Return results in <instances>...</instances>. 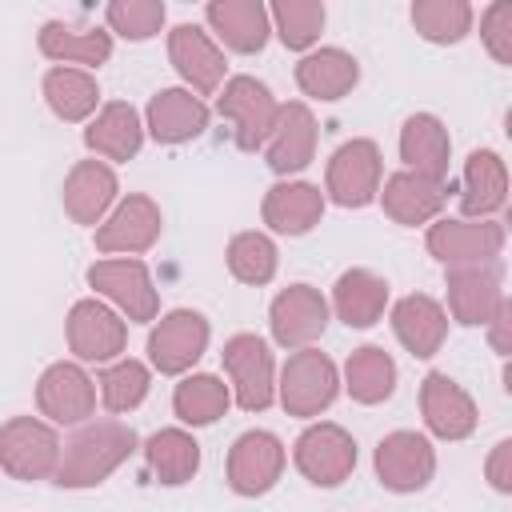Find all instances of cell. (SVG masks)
<instances>
[{"label": "cell", "mask_w": 512, "mask_h": 512, "mask_svg": "<svg viewBox=\"0 0 512 512\" xmlns=\"http://www.w3.org/2000/svg\"><path fill=\"white\" fill-rule=\"evenodd\" d=\"M204 344H208V320L200 312H188V308H176L168 312L152 336H148V356L160 372H184L192 368L200 356H204Z\"/></svg>", "instance_id": "9"}, {"label": "cell", "mask_w": 512, "mask_h": 512, "mask_svg": "<svg viewBox=\"0 0 512 512\" xmlns=\"http://www.w3.org/2000/svg\"><path fill=\"white\" fill-rule=\"evenodd\" d=\"M448 304L460 324H488L496 308L504 304L500 296V272L492 264H468L448 272Z\"/></svg>", "instance_id": "18"}, {"label": "cell", "mask_w": 512, "mask_h": 512, "mask_svg": "<svg viewBox=\"0 0 512 512\" xmlns=\"http://www.w3.org/2000/svg\"><path fill=\"white\" fill-rule=\"evenodd\" d=\"M436 452L420 432H392L376 448V476L392 492H416L432 480Z\"/></svg>", "instance_id": "8"}, {"label": "cell", "mask_w": 512, "mask_h": 512, "mask_svg": "<svg viewBox=\"0 0 512 512\" xmlns=\"http://www.w3.org/2000/svg\"><path fill=\"white\" fill-rule=\"evenodd\" d=\"M168 56L176 64V72L196 88V92H212L224 80V56L220 48L196 28V24H180L168 36Z\"/></svg>", "instance_id": "20"}, {"label": "cell", "mask_w": 512, "mask_h": 512, "mask_svg": "<svg viewBox=\"0 0 512 512\" xmlns=\"http://www.w3.org/2000/svg\"><path fill=\"white\" fill-rule=\"evenodd\" d=\"M40 52L48 60L104 64L112 56V40H108V32H96V28H72L64 20H48L40 28Z\"/></svg>", "instance_id": "32"}, {"label": "cell", "mask_w": 512, "mask_h": 512, "mask_svg": "<svg viewBox=\"0 0 512 512\" xmlns=\"http://www.w3.org/2000/svg\"><path fill=\"white\" fill-rule=\"evenodd\" d=\"M412 24L432 44H456L472 24V8L464 0H416Z\"/></svg>", "instance_id": "37"}, {"label": "cell", "mask_w": 512, "mask_h": 512, "mask_svg": "<svg viewBox=\"0 0 512 512\" xmlns=\"http://www.w3.org/2000/svg\"><path fill=\"white\" fill-rule=\"evenodd\" d=\"M100 392H104V404L112 412H128L144 400L148 392V368L140 360H120L112 364L104 376H100Z\"/></svg>", "instance_id": "40"}, {"label": "cell", "mask_w": 512, "mask_h": 512, "mask_svg": "<svg viewBox=\"0 0 512 512\" xmlns=\"http://www.w3.org/2000/svg\"><path fill=\"white\" fill-rule=\"evenodd\" d=\"M284 472V444L272 432H244L228 452V484L240 496L268 492Z\"/></svg>", "instance_id": "10"}, {"label": "cell", "mask_w": 512, "mask_h": 512, "mask_svg": "<svg viewBox=\"0 0 512 512\" xmlns=\"http://www.w3.org/2000/svg\"><path fill=\"white\" fill-rule=\"evenodd\" d=\"M332 300H336V312H340V320H344L348 328H368V324H376L380 312H384L388 284H384L380 276H372L368 268H352V272H344V276L336 280Z\"/></svg>", "instance_id": "31"}, {"label": "cell", "mask_w": 512, "mask_h": 512, "mask_svg": "<svg viewBox=\"0 0 512 512\" xmlns=\"http://www.w3.org/2000/svg\"><path fill=\"white\" fill-rule=\"evenodd\" d=\"M172 408L180 420L188 424H212L228 412V384H220L216 376L200 372V376H188L176 384L172 392Z\"/></svg>", "instance_id": "36"}, {"label": "cell", "mask_w": 512, "mask_h": 512, "mask_svg": "<svg viewBox=\"0 0 512 512\" xmlns=\"http://www.w3.org/2000/svg\"><path fill=\"white\" fill-rule=\"evenodd\" d=\"M360 80V68L340 48H320L296 64V84L316 100H340Z\"/></svg>", "instance_id": "28"}, {"label": "cell", "mask_w": 512, "mask_h": 512, "mask_svg": "<svg viewBox=\"0 0 512 512\" xmlns=\"http://www.w3.org/2000/svg\"><path fill=\"white\" fill-rule=\"evenodd\" d=\"M296 468L312 484H340L356 468V440L340 424H312L296 440Z\"/></svg>", "instance_id": "4"}, {"label": "cell", "mask_w": 512, "mask_h": 512, "mask_svg": "<svg viewBox=\"0 0 512 512\" xmlns=\"http://www.w3.org/2000/svg\"><path fill=\"white\" fill-rule=\"evenodd\" d=\"M488 480H492L500 492H508V488H512V440H500V444L492 448V460H488Z\"/></svg>", "instance_id": "43"}, {"label": "cell", "mask_w": 512, "mask_h": 512, "mask_svg": "<svg viewBox=\"0 0 512 512\" xmlns=\"http://www.w3.org/2000/svg\"><path fill=\"white\" fill-rule=\"evenodd\" d=\"M88 284L116 300L128 320H152L156 316V288L148 280V268L140 260H100L88 268Z\"/></svg>", "instance_id": "12"}, {"label": "cell", "mask_w": 512, "mask_h": 512, "mask_svg": "<svg viewBox=\"0 0 512 512\" xmlns=\"http://www.w3.org/2000/svg\"><path fill=\"white\" fill-rule=\"evenodd\" d=\"M480 36H484L488 52H492L500 64H512V4H508V0H496V4L484 12Z\"/></svg>", "instance_id": "42"}, {"label": "cell", "mask_w": 512, "mask_h": 512, "mask_svg": "<svg viewBox=\"0 0 512 512\" xmlns=\"http://www.w3.org/2000/svg\"><path fill=\"white\" fill-rule=\"evenodd\" d=\"M148 128L160 144H180L208 128V108L184 88H164L148 100Z\"/></svg>", "instance_id": "22"}, {"label": "cell", "mask_w": 512, "mask_h": 512, "mask_svg": "<svg viewBox=\"0 0 512 512\" xmlns=\"http://www.w3.org/2000/svg\"><path fill=\"white\" fill-rule=\"evenodd\" d=\"M140 140H144V128L132 112V104L124 100H112L100 108V116L92 120V128L84 132V144L108 160H128L140 152Z\"/></svg>", "instance_id": "29"}, {"label": "cell", "mask_w": 512, "mask_h": 512, "mask_svg": "<svg viewBox=\"0 0 512 512\" xmlns=\"http://www.w3.org/2000/svg\"><path fill=\"white\" fill-rule=\"evenodd\" d=\"M208 24L236 52H260L268 40V8L260 0H212Z\"/></svg>", "instance_id": "27"}, {"label": "cell", "mask_w": 512, "mask_h": 512, "mask_svg": "<svg viewBox=\"0 0 512 512\" xmlns=\"http://www.w3.org/2000/svg\"><path fill=\"white\" fill-rule=\"evenodd\" d=\"M0 468L16 480H44L60 468V440L48 424L16 416L0 428Z\"/></svg>", "instance_id": "2"}, {"label": "cell", "mask_w": 512, "mask_h": 512, "mask_svg": "<svg viewBox=\"0 0 512 512\" xmlns=\"http://www.w3.org/2000/svg\"><path fill=\"white\" fill-rule=\"evenodd\" d=\"M36 404L44 416H52L56 424H76L84 416H92V404H96V388L92 380L84 376V368L76 364H52L40 384H36Z\"/></svg>", "instance_id": "16"}, {"label": "cell", "mask_w": 512, "mask_h": 512, "mask_svg": "<svg viewBox=\"0 0 512 512\" xmlns=\"http://www.w3.org/2000/svg\"><path fill=\"white\" fill-rule=\"evenodd\" d=\"M144 452H148V464L160 476V484H184L200 468V444L180 428H160L144 444Z\"/></svg>", "instance_id": "34"}, {"label": "cell", "mask_w": 512, "mask_h": 512, "mask_svg": "<svg viewBox=\"0 0 512 512\" xmlns=\"http://www.w3.org/2000/svg\"><path fill=\"white\" fill-rule=\"evenodd\" d=\"M272 20L288 48H308L324 28V8L316 0H280L272 8Z\"/></svg>", "instance_id": "39"}, {"label": "cell", "mask_w": 512, "mask_h": 512, "mask_svg": "<svg viewBox=\"0 0 512 512\" xmlns=\"http://www.w3.org/2000/svg\"><path fill=\"white\" fill-rule=\"evenodd\" d=\"M96 80L88 76V72H76V68H52L48 76H44V100H48V108L60 116V120H68V124H76V120H84L92 108H96Z\"/></svg>", "instance_id": "35"}, {"label": "cell", "mask_w": 512, "mask_h": 512, "mask_svg": "<svg viewBox=\"0 0 512 512\" xmlns=\"http://www.w3.org/2000/svg\"><path fill=\"white\" fill-rule=\"evenodd\" d=\"M116 200V172L100 160H80L64 180V208L76 224H96Z\"/></svg>", "instance_id": "23"}, {"label": "cell", "mask_w": 512, "mask_h": 512, "mask_svg": "<svg viewBox=\"0 0 512 512\" xmlns=\"http://www.w3.org/2000/svg\"><path fill=\"white\" fill-rule=\"evenodd\" d=\"M420 408H424L428 428L440 440H464L476 428V404H472V396L456 380H448L444 372H428L424 376V384H420Z\"/></svg>", "instance_id": "14"}, {"label": "cell", "mask_w": 512, "mask_h": 512, "mask_svg": "<svg viewBox=\"0 0 512 512\" xmlns=\"http://www.w3.org/2000/svg\"><path fill=\"white\" fill-rule=\"evenodd\" d=\"M344 376H348L352 400H360V404H380V400H388L392 388H396V364H392V356H388L384 348H376V344L356 348V352L348 356Z\"/></svg>", "instance_id": "33"}, {"label": "cell", "mask_w": 512, "mask_h": 512, "mask_svg": "<svg viewBox=\"0 0 512 512\" xmlns=\"http://www.w3.org/2000/svg\"><path fill=\"white\" fill-rule=\"evenodd\" d=\"M400 156L408 164V172H420L428 180H444L448 172V132L436 116L416 112L404 120L400 128Z\"/></svg>", "instance_id": "24"}, {"label": "cell", "mask_w": 512, "mask_h": 512, "mask_svg": "<svg viewBox=\"0 0 512 512\" xmlns=\"http://www.w3.org/2000/svg\"><path fill=\"white\" fill-rule=\"evenodd\" d=\"M108 24L124 40H148L164 24V4L160 0H112L108 4Z\"/></svg>", "instance_id": "41"}, {"label": "cell", "mask_w": 512, "mask_h": 512, "mask_svg": "<svg viewBox=\"0 0 512 512\" xmlns=\"http://www.w3.org/2000/svg\"><path fill=\"white\" fill-rule=\"evenodd\" d=\"M444 208V180H428L420 172H396L384 184V212L396 224H424Z\"/></svg>", "instance_id": "26"}, {"label": "cell", "mask_w": 512, "mask_h": 512, "mask_svg": "<svg viewBox=\"0 0 512 512\" xmlns=\"http://www.w3.org/2000/svg\"><path fill=\"white\" fill-rule=\"evenodd\" d=\"M508 200V172H504V160L488 148H476L464 164V212L472 216H488V212H500Z\"/></svg>", "instance_id": "30"}, {"label": "cell", "mask_w": 512, "mask_h": 512, "mask_svg": "<svg viewBox=\"0 0 512 512\" xmlns=\"http://www.w3.org/2000/svg\"><path fill=\"white\" fill-rule=\"evenodd\" d=\"M328 324V304L316 288L308 284H292L272 300V336L284 348H300L308 340H316Z\"/></svg>", "instance_id": "15"}, {"label": "cell", "mask_w": 512, "mask_h": 512, "mask_svg": "<svg viewBox=\"0 0 512 512\" xmlns=\"http://www.w3.org/2000/svg\"><path fill=\"white\" fill-rule=\"evenodd\" d=\"M124 320L100 300H76L68 312V344L80 360H112L124 352Z\"/></svg>", "instance_id": "13"}, {"label": "cell", "mask_w": 512, "mask_h": 512, "mask_svg": "<svg viewBox=\"0 0 512 512\" xmlns=\"http://www.w3.org/2000/svg\"><path fill=\"white\" fill-rule=\"evenodd\" d=\"M316 152V120L304 104H284L276 108L272 132H268V168L288 176L300 172Z\"/></svg>", "instance_id": "17"}, {"label": "cell", "mask_w": 512, "mask_h": 512, "mask_svg": "<svg viewBox=\"0 0 512 512\" xmlns=\"http://www.w3.org/2000/svg\"><path fill=\"white\" fill-rule=\"evenodd\" d=\"M320 216H324V196H320L316 184H304V180L276 184L264 196V224L284 232V236L308 232L312 224H320Z\"/></svg>", "instance_id": "25"}, {"label": "cell", "mask_w": 512, "mask_h": 512, "mask_svg": "<svg viewBox=\"0 0 512 512\" xmlns=\"http://www.w3.org/2000/svg\"><path fill=\"white\" fill-rule=\"evenodd\" d=\"M280 400H284L288 416H316L320 408H328L336 400L332 360L316 348H304V352L288 356L284 376H280Z\"/></svg>", "instance_id": "3"}, {"label": "cell", "mask_w": 512, "mask_h": 512, "mask_svg": "<svg viewBox=\"0 0 512 512\" xmlns=\"http://www.w3.org/2000/svg\"><path fill=\"white\" fill-rule=\"evenodd\" d=\"M392 328H396L400 344H404L412 356H436L440 344H444L448 320H444V308H440L432 296L412 292V296H404V300L392 308Z\"/></svg>", "instance_id": "21"}, {"label": "cell", "mask_w": 512, "mask_h": 512, "mask_svg": "<svg viewBox=\"0 0 512 512\" xmlns=\"http://www.w3.org/2000/svg\"><path fill=\"white\" fill-rule=\"evenodd\" d=\"M380 188V148L372 140H348L328 160V192L344 208H364Z\"/></svg>", "instance_id": "6"}, {"label": "cell", "mask_w": 512, "mask_h": 512, "mask_svg": "<svg viewBox=\"0 0 512 512\" xmlns=\"http://www.w3.org/2000/svg\"><path fill=\"white\" fill-rule=\"evenodd\" d=\"M504 244L500 224H468V220H440L428 228V252L440 264H488Z\"/></svg>", "instance_id": "11"}, {"label": "cell", "mask_w": 512, "mask_h": 512, "mask_svg": "<svg viewBox=\"0 0 512 512\" xmlns=\"http://www.w3.org/2000/svg\"><path fill=\"white\" fill-rule=\"evenodd\" d=\"M224 368L236 384V400L248 412H264L272 404V352L260 336L240 332L224 344Z\"/></svg>", "instance_id": "7"}, {"label": "cell", "mask_w": 512, "mask_h": 512, "mask_svg": "<svg viewBox=\"0 0 512 512\" xmlns=\"http://www.w3.org/2000/svg\"><path fill=\"white\" fill-rule=\"evenodd\" d=\"M228 268L244 284H268L276 272V244L264 232H240L228 244Z\"/></svg>", "instance_id": "38"}, {"label": "cell", "mask_w": 512, "mask_h": 512, "mask_svg": "<svg viewBox=\"0 0 512 512\" xmlns=\"http://www.w3.org/2000/svg\"><path fill=\"white\" fill-rule=\"evenodd\" d=\"M220 116L232 120L236 128V144L244 152H256L268 132H272V120H276V100L272 92L256 80V76H236L224 84V96H220Z\"/></svg>", "instance_id": "5"}, {"label": "cell", "mask_w": 512, "mask_h": 512, "mask_svg": "<svg viewBox=\"0 0 512 512\" xmlns=\"http://www.w3.org/2000/svg\"><path fill=\"white\" fill-rule=\"evenodd\" d=\"M132 452H136V432L128 424H120V420L88 424V428H80L68 440V448L60 456V468H56V484H64V488H92L112 468H120Z\"/></svg>", "instance_id": "1"}, {"label": "cell", "mask_w": 512, "mask_h": 512, "mask_svg": "<svg viewBox=\"0 0 512 512\" xmlns=\"http://www.w3.org/2000/svg\"><path fill=\"white\" fill-rule=\"evenodd\" d=\"M160 236V208L148 196H128L96 232L100 252H144Z\"/></svg>", "instance_id": "19"}]
</instances>
